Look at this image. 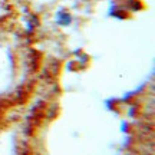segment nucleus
I'll return each instance as SVG.
<instances>
[{"mask_svg": "<svg viewBox=\"0 0 155 155\" xmlns=\"http://www.w3.org/2000/svg\"><path fill=\"white\" fill-rule=\"evenodd\" d=\"M58 23H61V25H69L71 23V15L65 10H61L58 13Z\"/></svg>", "mask_w": 155, "mask_h": 155, "instance_id": "obj_1", "label": "nucleus"}]
</instances>
